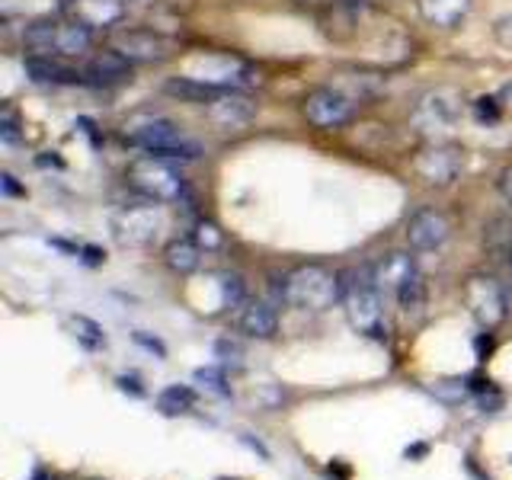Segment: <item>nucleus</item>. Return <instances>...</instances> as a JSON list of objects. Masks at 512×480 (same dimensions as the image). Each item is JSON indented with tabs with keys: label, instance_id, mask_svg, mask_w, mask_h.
<instances>
[{
	"label": "nucleus",
	"instance_id": "1",
	"mask_svg": "<svg viewBox=\"0 0 512 480\" xmlns=\"http://www.w3.org/2000/svg\"><path fill=\"white\" fill-rule=\"evenodd\" d=\"M340 304L346 308L349 324L365 336L384 340V308H381V285L375 282V269L349 266L340 272Z\"/></svg>",
	"mask_w": 512,
	"mask_h": 480
},
{
	"label": "nucleus",
	"instance_id": "2",
	"mask_svg": "<svg viewBox=\"0 0 512 480\" xmlns=\"http://www.w3.org/2000/svg\"><path fill=\"white\" fill-rule=\"evenodd\" d=\"M279 295L285 304H292L298 311H330L340 301V272H330L327 266H298L288 276H282Z\"/></svg>",
	"mask_w": 512,
	"mask_h": 480
},
{
	"label": "nucleus",
	"instance_id": "3",
	"mask_svg": "<svg viewBox=\"0 0 512 480\" xmlns=\"http://www.w3.org/2000/svg\"><path fill=\"white\" fill-rule=\"evenodd\" d=\"M29 55H52V58H77L90 52L93 32L80 23L68 20V16H45L36 20L23 36Z\"/></svg>",
	"mask_w": 512,
	"mask_h": 480
},
{
	"label": "nucleus",
	"instance_id": "4",
	"mask_svg": "<svg viewBox=\"0 0 512 480\" xmlns=\"http://www.w3.org/2000/svg\"><path fill=\"white\" fill-rule=\"evenodd\" d=\"M125 183L132 192H138L141 199L160 202V205L180 202L186 196V180L180 176V170H176L170 160L154 157V154L135 157L132 164L125 167Z\"/></svg>",
	"mask_w": 512,
	"mask_h": 480
},
{
	"label": "nucleus",
	"instance_id": "5",
	"mask_svg": "<svg viewBox=\"0 0 512 480\" xmlns=\"http://www.w3.org/2000/svg\"><path fill=\"white\" fill-rule=\"evenodd\" d=\"M122 135L128 144H135L144 154L164 160H196L202 154L199 144L170 119H138L132 125H125Z\"/></svg>",
	"mask_w": 512,
	"mask_h": 480
},
{
	"label": "nucleus",
	"instance_id": "6",
	"mask_svg": "<svg viewBox=\"0 0 512 480\" xmlns=\"http://www.w3.org/2000/svg\"><path fill=\"white\" fill-rule=\"evenodd\" d=\"M160 202H148L141 205H125L112 218V231H116V240L125 247H148L164 231V212H160Z\"/></svg>",
	"mask_w": 512,
	"mask_h": 480
},
{
	"label": "nucleus",
	"instance_id": "7",
	"mask_svg": "<svg viewBox=\"0 0 512 480\" xmlns=\"http://www.w3.org/2000/svg\"><path fill=\"white\" fill-rule=\"evenodd\" d=\"M464 304H468V311L474 314V320L484 330L500 327L509 317L506 292L493 276H471L468 282H464Z\"/></svg>",
	"mask_w": 512,
	"mask_h": 480
},
{
	"label": "nucleus",
	"instance_id": "8",
	"mask_svg": "<svg viewBox=\"0 0 512 480\" xmlns=\"http://www.w3.org/2000/svg\"><path fill=\"white\" fill-rule=\"evenodd\" d=\"M413 170H416V176H420L426 186L445 189V186H452L461 176V170H464V151L458 148V144H445V141L426 144V148L416 154Z\"/></svg>",
	"mask_w": 512,
	"mask_h": 480
},
{
	"label": "nucleus",
	"instance_id": "9",
	"mask_svg": "<svg viewBox=\"0 0 512 480\" xmlns=\"http://www.w3.org/2000/svg\"><path fill=\"white\" fill-rule=\"evenodd\" d=\"M301 109L314 128H340L356 116V100L340 87H317L304 96Z\"/></svg>",
	"mask_w": 512,
	"mask_h": 480
},
{
	"label": "nucleus",
	"instance_id": "10",
	"mask_svg": "<svg viewBox=\"0 0 512 480\" xmlns=\"http://www.w3.org/2000/svg\"><path fill=\"white\" fill-rule=\"evenodd\" d=\"M464 112V103H461V93L455 90H432L426 93L420 103H416V112H413V122L420 132H452L458 125Z\"/></svg>",
	"mask_w": 512,
	"mask_h": 480
},
{
	"label": "nucleus",
	"instance_id": "11",
	"mask_svg": "<svg viewBox=\"0 0 512 480\" xmlns=\"http://www.w3.org/2000/svg\"><path fill=\"white\" fill-rule=\"evenodd\" d=\"M112 48L132 64H157L173 55V42L154 29H119L112 36Z\"/></svg>",
	"mask_w": 512,
	"mask_h": 480
},
{
	"label": "nucleus",
	"instance_id": "12",
	"mask_svg": "<svg viewBox=\"0 0 512 480\" xmlns=\"http://www.w3.org/2000/svg\"><path fill=\"white\" fill-rule=\"evenodd\" d=\"M128 0H58V13L90 32L112 29L122 23Z\"/></svg>",
	"mask_w": 512,
	"mask_h": 480
},
{
	"label": "nucleus",
	"instance_id": "13",
	"mask_svg": "<svg viewBox=\"0 0 512 480\" xmlns=\"http://www.w3.org/2000/svg\"><path fill=\"white\" fill-rule=\"evenodd\" d=\"M448 237H452V221L439 208H420L407 221V240L413 250H439Z\"/></svg>",
	"mask_w": 512,
	"mask_h": 480
},
{
	"label": "nucleus",
	"instance_id": "14",
	"mask_svg": "<svg viewBox=\"0 0 512 480\" xmlns=\"http://www.w3.org/2000/svg\"><path fill=\"white\" fill-rule=\"evenodd\" d=\"M23 68H26L32 84H45V87H77V84H87L84 71H77V68H71V64H64L61 58H52V55H26Z\"/></svg>",
	"mask_w": 512,
	"mask_h": 480
},
{
	"label": "nucleus",
	"instance_id": "15",
	"mask_svg": "<svg viewBox=\"0 0 512 480\" xmlns=\"http://www.w3.org/2000/svg\"><path fill=\"white\" fill-rule=\"evenodd\" d=\"M256 116V103H250L240 90H224L218 100L208 103V119H212L218 128H244L250 125Z\"/></svg>",
	"mask_w": 512,
	"mask_h": 480
},
{
	"label": "nucleus",
	"instance_id": "16",
	"mask_svg": "<svg viewBox=\"0 0 512 480\" xmlns=\"http://www.w3.org/2000/svg\"><path fill=\"white\" fill-rule=\"evenodd\" d=\"M84 77H87V84H93V87L128 84V80H132V61L122 58V55L116 52V48H109V52L93 55V58L84 64Z\"/></svg>",
	"mask_w": 512,
	"mask_h": 480
},
{
	"label": "nucleus",
	"instance_id": "17",
	"mask_svg": "<svg viewBox=\"0 0 512 480\" xmlns=\"http://www.w3.org/2000/svg\"><path fill=\"white\" fill-rule=\"evenodd\" d=\"M237 327H240V333L253 336V340H272L279 330V314L266 301H247L244 311L237 317Z\"/></svg>",
	"mask_w": 512,
	"mask_h": 480
},
{
	"label": "nucleus",
	"instance_id": "18",
	"mask_svg": "<svg viewBox=\"0 0 512 480\" xmlns=\"http://www.w3.org/2000/svg\"><path fill=\"white\" fill-rule=\"evenodd\" d=\"M416 276H420V269H416L410 253H388L375 266V282L381 288H388V292H397V288H404Z\"/></svg>",
	"mask_w": 512,
	"mask_h": 480
},
{
	"label": "nucleus",
	"instance_id": "19",
	"mask_svg": "<svg viewBox=\"0 0 512 480\" xmlns=\"http://www.w3.org/2000/svg\"><path fill=\"white\" fill-rule=\"evenodd\" d=\"M423 20L442 29H455L471 13V0H416Z\"/></svg>",
	"mask_w": 512,
	"mask_h": 480
},
{
	"label": "nucleus",
	"instance_id": "20",
	"mask_svg": "<svg viewBox=\"0 0 512 480\" xmlns=\"http://www.w3.org/2000/svg\"><path fill=\"white\" fill-rule=\"evenodd\" d=\"M164 263L176 276H192L202 266V247L192 237H176L164 247Z\"/></svg>",
	"mask_w": 512,
	"mask_h": 480
},
{
	"label": "nucleus",
	"instance_id": "21",
	"mask_svg": "<svg viewBox=\"0 0 512 480\" xmlns=\"http://www.w3.org/2000/svg\"><path fill=\"white\" fill-rule=\"evenodd\" d=\"M164 93L176 96V100H183V103H202L205 106V103L218 100L224 90L215 84H205V80H199V77H170L164 84Z\"/></svg>",
	"mask_w": 512,
	"mask_h": 480
},
{
	"label": "nucleus",
	"instance_id": "22",
	"mask_svg": "<svg viewBox=\"0 0 512 480\" xmlns=\"http://www.w3.org/2000/svg\"><path fill=\"white\" fill-rule=\"evenodd\" d=\"M394 295H397L400 311H404L407 317H423V311H426V285H423V276L410 279L404 288H397Z\"/></svg>",
	"mask_w": 512,
	"mask_h": 480
},
{
	"label": "nucleus",
	"instance_id": "23",
	"mask_svg": "<svg viewBox=\"0 0 512 480\" xmlns=\"http://www.w3.org/2000/svg\"><path fill=\"white\" fill-rule=\"evenodd\" d=\"M71 330H74V340L84 346V349H90V352H96V349H103L106 346V333H103V327L96 324V320H90V317H84V314H74L71 320Z\"/></svg>",
	"mask_w": 512,
	"mask_h": 480
},
{
	"label": "nucleus",
	"instance_id": "24",
	"mask_svg": "<svg viewBox=\"0 0 512 480\" xmlns=\"http://www.w3.org/2000/svg\"><path fill=\"white\" fill-rule=\"evenodd\" d=\"M192 404H196V394H192V388H186V384H170V388L160 391V397H157L160 413H167V416L186 413V410H192Z\"/></svg>",
	"mask_w": 512,
	"mask_h": 480
},
{
	"label": "nucleus",
	"instance_id": "25",
	"mask_svg": "<svg viewBox=\"0 0 512 480\" xmlns=\"http://www.w3.org/2000/svg\"><path fill=\"white\" fill-rule=\"evenodd\" d=\"M487 247L493 253H500V256L512 253V221L509 218L490 221V228H487Z\"/></svg>",
	"mask_w": 512,
	"mask_h": 480
},
{
	"label": "nucleus",
	"instance_id": "26",
	"mask_svg": "<svg viewBox=\"0 0 512 480\" xmlns=\"http://www.w3.org/2000/svg\"><path fill=\"white\" fill-rule=\"evenodd\" d=\"M218 288H221L224 308H237V304H244V279H240L237 272H224V276L218 279Z\"/></svg>",
	"mask_w": 512,
	"mask_h": 480
},
{
	"label": "nucleus",
	"instance_id": "27",
	"mask_svg": "<svg viewBox=\"0 0 512 480\" xmlns=\"http://www.w3.org/2000/svg\"><path fill=\"white\" fill-rule=\"evenodd\" d=\"M471 112H474V119L480 125H496V122H503V106L496 96H480V100L471 103Z\"/></svg>",
	"mask_w": 512,
	"mask_h": 480
},
{
	"label": "nucleus",
	"instance_id": "28",
	"mask_svg": "<svg viewBox=\"0 0 512 480\" xmlns=\"http://www.w3.org/2000/svg\"><path fill=\"white\" fill-rule=\"evenodd\" d=\"M192 240L202 247V250H218L221 244H224V237H221V231H218V224H212V221H199L196 224V234H192Z\"/></svg>",
	"mask_w": 512,
	"mask_h": 480
},
{
	"label": "nucleus",
	"instance_id": "29",
	"mask_svg": "<svg viewBox=\"0 0 512 480\" xmlns=\"http://www.w3.org/2000/svg\"><path fill=\"white\" fill-rule=\"evenodd\" d=\"M196 381L205 384L208 391H215V394H228V388H224V375L218 372V368H199L196 372Z\"/></svg>",
	"mask_w": 512,
	"mask_h": 480
},
{
	"label": "nucleus",
	"instance_id": "30",
	"mask_svg": "<svg viewBox=\"0 0 512 480\" xmlns=\"http://www.w3.org/2000/svg\"><path fill=\"white\" fill-rule=\"evenodd\" d=\"M493 36H496V42H500L503 48H509V52H512V13L503 16V20H496Z\"/></svg>",
	"mask_w": 512,
	"mask_h": 480
},
{
	"label": "nucleus",
	"instance_id": "31",
	"mask_svg": "<svg viewBox=\"0 0 512 480\" xmlns=\"http://www.w3.org/2000/svg\"><path fill=\"white\" fill-rule=\"evenodd\" d=\"M0 138H4L7 144L20 141V125H16V119L10 116V112H4V119H0Z\"/></svg>",
	"mask_w": 512,
	"mask_h": 480
},
{
	"label": "nucleus",
	"instance_id": "32",
	"mask_svg": "<svg viewBox=\"0 0 512 480\" xmlns=\"http://www.w3.org/2000/svg\"><path fill=\"white\" fill-rule=\"evenodd\" d=\"M496 189H500V196L512 205V167H506L500 173V180H496Z\"/></svg>",
	"mask_w": 512,
	"mask_h": 480
},
{
	"label": "nucleus",
	"instance_id": "33",
	"mask_svg": "<svg viewBox=\"0 0 512 480\" xmlns=\"http://www.w3.org/2000/svg\"><path fill=\"white\" fill-rule=\"evenodd\" d=\"M496 100H500V106H503V122H512V87H506Z\"/></svg>",
	"mask_w": 512,
	"mask_h": 480
},
{
	"label": "nucleus",
	"instance_id": "34",
	"mask_svg": "<svg viewBox=\"0 0 512 480\" xmlns=\"http://www.w3.org/2000/svg\"><path fill=\"white\" fill-rule=\"evenodd\" d=\"M0 183H4V192H7V196H23V192H26V189H20V186H16V180H13L10 173H4V176H0Z\"/></svg>",
	"mask_w": 512,
	"mask_h": 480
},
{
	"label": "nucleus",
	"instance_id": "35",
	"mask_svg": "<svg viewBox=\"0 0 512 480\" xmlns=\"http://www.w3.org/2000/svg\"><path fill=\"white\" fill-rule=\"evenodd\" d=\"M490 349H493L490 336H480V340H477V356H480V359H487V356H490Z\"/></svg>",
	"mask_w": 512,
	"mask_h": 480
},
{
	"label": "nucleus",
	"instance_id": "36",
	"mask_svg": "<svg viewBox=\"0 0 512 480\" xmlns=\"http://www.w3.org/2000/svg\"><path fill=\"white\" fill-rule=\"evenodd\" d=\"M138 343H141V346H148V349H154L157 356H164V346H160L157 340H148V336H141V333H138Z\"/></svg>",
	"mask_w": 512,
	"mask_h": 480
},
{
	"label": "nucleus",
	"instance_id": "37",
	"mask_svg": "<svg viewBox=\"0 0 512 480\" xmlns=\"http://www.w3.org/2000/svg\"><path fill=\"white\" fill-rule=\"evenodd\" d=\"M119 388H122V391L132 388L135 394H141V388H138V381H135V378H119Z\"/></svg>",
	"mask_w": 512,
	"mask_h": 480
},
{
	"label": "nucleus",
	"instance_id": "38",
	"mask_svg": "<svg viewBox=\"0 0 512 480\" xmlns=\"http://www.w3.org/2000/svg\"><path fill=\"white\" fill-rule=\"evenodd\" d=\"M32 480H55V477H52V474H45V471H39V474L32 477Z\"/></svg>",
	"mask_w": 512,
	"mask_h": 480
},
{
	"label": "nucleus",
	"instance_id": "39",
	"mask_svg": "<svg viewBox=\"0 0 512 480\" xmlns=\"http://www.w3.org/2000/svg\"><path fill=\"white\" fill-rule=\"evenodd\" d=\"M132 4H141V0H132Z\"/></svg>",
	"mask_w": 512,
	"mask_h": 480
}]
</instances>
